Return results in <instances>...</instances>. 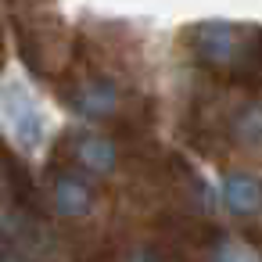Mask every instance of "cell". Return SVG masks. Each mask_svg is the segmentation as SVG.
<instances>
[{
	"instance_id": "cell-1",
	"label": "cell",
	"mask_w": 262,
	"mask_h": 262,
	"mask_svg": "<svg viewBox=\"0 0 262 262\" xmlns=\"http://www.w3.org/2000/svg\"><path fill=\"white\" fill-rule=\"evenodd\" d=\"M54 83H58V97L90 122H115L122 133H140L144 122L151 119V112L137 94L122 90L115 76H108L83 54L72 58V65L54 76Z\"/></svg>"
},
{
	"instance_id": "cell-2",
	"label": "cell",
	"mask_w": 262,
	"mask_h": 262,
	"mask_svg": "<svg viewBox=\"0 0 262 262\" xmlns=\"http://www.w3.org/2000/svg\"><path fill=\"white\" fill-rule=\"evenodd\" d=\"M0 112H4V126L11 133V140L22 151H40L47 140V112L40 108L36 94L22 83V79H4L0 86Z\"/></svg>"
},
{
	"instance_id": "cell-3",
	"label": "cell",
	"mask_w": 262,
	"mask_h": 262,
	"mask_svg": "<svg viewBox=\"0 0 262 262\" xmlns=\"http://www.w3.org/2000/svg\"><path fill=\"white\" fill-rule=\"evenodd\" d=\"M58 162H61V169H72L86 180H97V176L115 172L119 147L112 137H101V133H65V140L51 155V165H58Z\"/></svg>"
},
{
	"instance_id": "cell-4",
	"label": "cell",
	"mask_w": 262,
	"mask_h": 262,
	"mask_svg": "<svg viewBox=\"0 0 262 262\" xmlns=\"http://www.w3.org/2000/svg\"><path fill=\"white\" fill-rule=\"evenodd\" d=\"M94 201H97V194H94V183L86 176H79L72 169H54V176H51V205H54L58 215L83 219V215H90Z\"/></svg>"
},
{
	"instance_id": "cell-5",
	"label": "cell",
	"mask_w": 262,
	"mask_h": 262,
	"mask_svg": "<svg viewBox=\"0 0 262 262\" xmlns=\"http://www.w3.org/2000/svg\"><path fill=\"white\" fill-rule=\"evenodd\" d=\"M223 205L233 215L251 219L255 212H262V183L251 172H226L223 176Z\"/></svg>"
},
{
	"instance_id": "cell-6",
	"label": "cell",
	"mask_w": 262,
	"mask_h": 262,
	"mask_svg": "<svg viewBox=\"0 0 262 262\" xmlns=\"http://www.w3.org/2000/svg\"><path fill=\"white\" fill-rule=\"evenodd\" d=\"M119 262H169V258H165V251H158L151 244H137L129 251H119Z\"/></svg>"
},
{
	"instance_id": "cell-7",
	"label": "cell",
	"mask_w": 262,
	"mask_h": 262,
	"mask_svg": "<svg viewBox=\"0 0 262 262\" xmlns=\"http://www.w3.org/2000/svg\"><path fill=\"white\" fill-rule=\"evenodd\" d=\"M76 262H119V251H112V248H104V244H94V248L79 251Z\"/></svg>"
},
{
	"instance_id": "cell-8",
	"label": "cell",
	"mask_w": 262,
	"mask_h": 262,
	"mask_svg": "<svg viewBox=\"0 0 262 262\" xmlns=\"http://www.w3.org/2000/svg\"><path fill=\"white\" fill-rule=\"evenodd\" d=\"M0 262H40V255L29 248H0Z\"/></svg>"
},
{
	"instance_id": "cell-9",
	"label": "cell",
	"mask_w": 262,
	"mask_h": 262,
	"mask_svg": "<svg viewBox=\"0 0 262 262\" xmlns=\"http://www.w3.org/2000/svg\"><path fill=\"white\" fill-rule=\"evenodd\" d=\"M0 69H4V18H0Z\"/></svg>"
}]
</instances>
